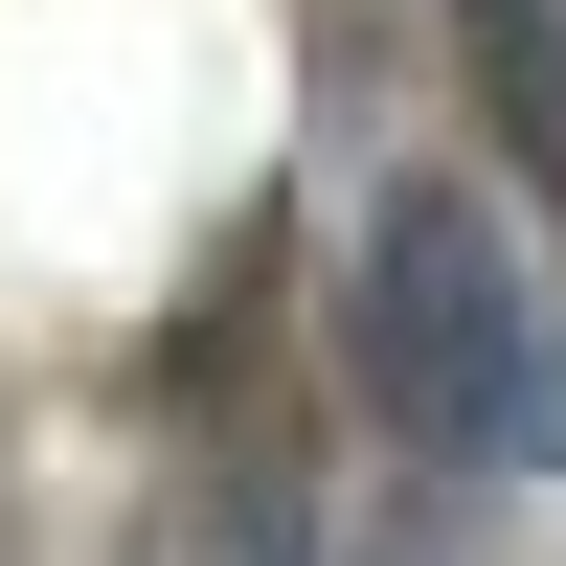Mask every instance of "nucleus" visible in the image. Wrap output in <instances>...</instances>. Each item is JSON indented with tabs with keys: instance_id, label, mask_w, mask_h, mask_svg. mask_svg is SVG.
<instances>
[{
	"instance_id": "f257e3e1",
	"label": "nucleus",
	"mask_w": 566,
	"mask_h": 566,
	"mask_svg": "<svg viewBox=\"0 0 566 566\" xmlns=\"http://www.w3.org/2000/svg\"><path fill=\"white\" fill-rule=\"evenodd\" d=\"M340 386L408 431V476H476V499H522L566 476V272H544V227L499 205V181H363V227H340Z\"/></svg>"
},
{
	"instance_id": "f03ea898",
	"label": "nucleus",
	"mask_w": 566,
	"mask_h": 566,
	"mask_svg": "<svg viewBox=\"0 0 566 566\" xmlns=\"http://www.w3.org/2000/svg\"><path fill=\"white\" fill-rule=\"evenodd\" d=\"M453 69H476V136L544 205V272H566V0H453Z\"/></svg>"
}]
</instances>
